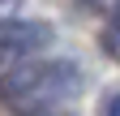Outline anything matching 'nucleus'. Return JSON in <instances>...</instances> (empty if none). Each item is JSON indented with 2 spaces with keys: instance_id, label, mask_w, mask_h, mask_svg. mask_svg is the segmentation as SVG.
I'll return each mask as SVG.
<instances>
[{
  "instance_id": "nucleus-1",
  "label": "nucleus",
  "mask_w": 120,
  "mask_h": 116,
  "mask_svg": "<svg viewBox=\"0 0 120 116\" xmlns=\"http://www.w3.org/2000/svg\"><path fill=\"white\" fill-rule=\"evenodd\" d=\"M4 86L9 108H17L22 116H52L77 99L82 90V69L69 60H26L0 82Z\"/></svg>"
},
{
  "instance_id": "nucleus-2",
  "label": "nucleus",
  "mask_w": 120,
  "mask_h": 116,
  "mask_svg": "<svg viewBox=\"0 0 120 116\" xmlns=\"http://www.w3.org/2000/svg\"><path fill=\"white\" fill-rule=\"evenodd\" d=\"M47 43H52V26L30 22V17H4L0 22V82H4L17 65L34 60Z\"/></svg>"
},
{
  "instance_id": "nucleus-3",
  "label": "nucleus",
  "mask_w": 120,
  "mask_h": 116,
  "mask_svg": "<svg viewBox=\"0 0 120 116\" xmlns=\"http://www.w3.org/2000/svg\"><path fill=\"white\" fill-rule=\"evenodd\" d=\"M103 52H107L112 60H120V9L112 13V22H107V30H103Z\"/></svg>"
},
{
  "instance_id": "nucleus-4",
  "label": "nucleus",
  "mask_w": 120,
  "mask_h": 116,
  "mask_svg": "<svg viewBox=\"0 0 120 116\" xmlns=\"http://www.w3.org/2000/svg\"><path fill=\"white\" fill-rule=\"evenodd\" d=\"M86 4H90V9H99V13H107V17H112V13L120 9V0H86Z\"/></svg>"
},
{
  "instance_id": "nucleus-5",
  "label": "nucleus",
  "mask_w": 120,
  "mask_h": 116,
  "mask_svg": "<svg viewBox=\"0 0 120 116\" xmlns=\"http://www.w3.org/2000/svg\"><path fill=\"white\" fill-rule=\"evenodd\" d=\"M17 4H22V0H0V22L13 17V13H17Z\"/></svg>"
},
{
  "instance_id": "nucleus-6",
  "label": "nucleus",
  "mask_w": 120,
  "mask_h": 116,
  "mask_svg": "<svg viewBox=\"0 0 120 116\" xmlns=\"http://www.w3.org/2000/svg\"><path fill=\"white\" fill-rule=\"evenodd\" d=\"M107 116H120V95H112V103H107Z\"/></svg>"
}]
</instances>
